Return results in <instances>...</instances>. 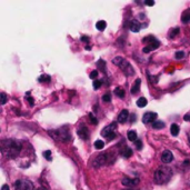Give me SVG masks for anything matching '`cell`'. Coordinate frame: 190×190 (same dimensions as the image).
<instances>
[{"mask_svg":"<svg viewBox=\"0 0 190 190\" xmlns=\"http://www.w3.org/2000/svg\"><path fill=\"white\" fill-rule=\"evenodd\" d=\"M21 148H22L21 142L14 139H6L1 141V151L8 158H17L21 151Z\"/></svg>","mask_w":190,"mask_h":190,"instance_id":"obj_1","label":"cell"},{"mask_svg":"<svg viewBox=\"0 0 190 190\" xmlns=\"http://www.w3.org/2000/svg\"><path fill=\"white\" fill-rule=\"evenodd\" d=\"M173 177V169L169 167H159L155 173V182L157 184H165Z\"/></svg>","mask_w":190,"mask_h":190,"instance_id":"obj_2","label":"cell"},{"mask_svg":"<svg viewBox=\"0 0 190 190\" xmlns=\"http://www.w3.org/2000/svg\"><path fill=\"white\" fill-rule=\"evenodd\" d=\"M49 135L52 138H55L56 140L59 141H69L71 139V136L69 134V128L67 126L57 129L55 131H49Z\"/></svg>","mask_w":190,"mask_h":190,"instance_id":"obj_3","label":"cell"},{"mask_svg":"<svg viewBox=\"0 0 190 190\" xmlns=\"http://www.w3.org/2000/svg\"><path fill=\"white\" fill-rule=\"evenodd\" d=\"M142 41L147 45L146 47L143 48V50H142L145 53L150 52V51L157 49V48L160 46V41H159L158 39H156L153 36H148V37H146V38H143Z\"/></svg>","mask_w":190,"mask_h":190,"instance_id":"obj_4","label":"cell"},{"mask_svg":"<svg viewBox=\"0 0 190 190\" xmlns=\"http://www.w3.org/2000/svg\"><path fill=\"white\" fill-rule=\"evenodd\" d=\"M116 129H117V123L112 122L110 123L109 126L105 127V128L101 130V136L105 137L107 140H112L114 138H116Z\"/></svg>","mask_w":190,"mask_h":190,"instance_id":"obj_5","label":"cell"},{"mask_svg":"<svg viewBox=\"0 0 190 190\" xmlns=\"http://www.w3.org/2000/svg\"><path fill=\"white\" fill-rule=\"evenodd\" d=\"M16 190H35V186L30 180L27 179H19L15 182Z\"/></svg>","mask_w":190,"mask_h":190,"instance_id":"obj_6","label":"cell"},{"mask_svg":"<svg viewBox=\"0 0 190 190\" xmlns=\"http://www.w3.org/2000/svg\"><path fill=\"white\" fill-rule=\"evenodd\" d=\"M119 67L126 76H132V75H135V69H134V67H132L131 64H129L127 60H123V61L120 64Z\"/></svg>","mask_w":190,"mask_h":190,"instance_id":"obj_7","label":"cell"},{"mask_svg":"<svg viewBox=\"0 0 190 190\" xmlns=\"http://www.w3.org/2000/svg\"><path fill=\"white\" fill-rule=\"evenodd\" d=\"M157 116L158 114H156V112H151V111H149V112H146V114L142 116V122L143 123H153L156 121V119H157Z\"/></svg>","mask_w":190,"mask_h":190,"instance_id":"obj_8","label":"cell"},{"mask_svg":"<svg viewBox=\"0 0 190 190\" xmlns=\"http://www.w3.org/2000/svg\"><path fill=\"white\" fill-rule=\"evenodd\" d=\"M107 161H108V156L106 155V153H100L94 161V166L95 167H101L103 165L107 164Z\"/></svg>","mask_w":190,"mask_h":190,"instance_id":"obj_9","label":"cell"},{"mask_svg":"<svg viewBox=\"0 0 190 190\" xmlns=\"http://www.w3.org/2000/svg\"><path fill=\"white\" fill-rule=\"evenodd\" d=\"M173 160V155L170 150H165L162 156H161V161L164 164H170Z\"/></svg>","mask_w":190,"mask_h":190,"instance_id":"obj_10","label":"cell"},{"mask_svg":"<svg viewBox=\"0 0 190 190\" xmlns=\"http://www.w3.org/2000/svg\"><path fill=\"white\" fill-rule=\"evenodd\" d=\"M121 182H122V184L125 186V187H135L136 184H139V179L138 178L130 179V178H128V177H125Z\"/></svg>","mask_w":190,"mask_h":190,"instance_id":"obj_11","label":"cell"},{"mask_svg":"<svg viewBox=\"0 0 190 190\" xmlns=\"http://www.w3.org/2000/svg\"><path fill=\"white\" fill-rule=\"evenodd\" d=\"M128 25H129V29H130V31H132V32H138L141 28V25L138 22L137 19H132V20H130Z\"/></svg>","mask_w":190,"mask_h":190,"instance_id":"obj_12","label":"cell"},{"mask_svg":"<svg viewBox=\"0 0 190 190\" xmlns=\"http://www.w3.org/2000/svg\"><path fill=\"white\" fill-rule=\"evenodd\" d=\"M78 136L81 138L82 140H87L88 138H89V130H88L87 127L82 126L81 128L78 130Z\"/></svg>","mask_w":190,"mask_h":190,"instance_id":"obj_13","label":"cell"},{"mask_svg":"<svg viewBox=\"0 0 190 190\" xmlns=\"http://www.w3.org/2000/svg\"><path fill=\"white\" fill-rule=\"evenodd\" d=\"M129 118V112L127 109H123V110H121V112L119 114V116H118V122L120 123H125L128 120Z\"/></svg>","mask_w":190,"mask_h":190,"instance_id":"obj_14","label":"cell"},{"mask_svg":"<svg viewBox=\"0 0 190 190\" xmlns=\"http://www.w3.org/2000/svg\"><path fill=\"white\" fill-rule=\"evenodd\" d=\"M140 85H141V80L140 79H137L135 81V83L132 85L131 87V94L132 95H137L138 92H139V89H140Z\"/></svg>","mask_w":190,"mask_h":190,"instance_id":"obj_15","label":"cell"},{"mask_svg":"<svg viewBox=\"0 0 190 190\" xmlns=\"http://www.w3.org/2000/svg\"><path fill=\"white\" fill-rule=\"evenodd\" d=\"M170 131H171V135H173V137H177V136L179 135L180 128H179V126L177 125V123H173L171 127H170Z\"/></svg>","mask_w":190,"mask_h":190,"instance_id":"obj_16","label":"cell"},{"mask_svg":"<svg viewBox=\"0 0 190 190\" xmlns=\"http://www.w3.org/2000/svg\"><path fill=\"white\" fill-rule=\"evenodd\" d=\"M121 155H122V157H125V158H130L132 155V149L131 148H129V147H126L123 150H121Z\"/></svg>","mask_w":190,"mask_h":190,"instance_id":"obj_17","label":"cell"},{"mask_svg":"<svg viewBox=\"0 0 190 190\" xmlns=\"http://www.w3.org/2000/svg\"><path fill=\"white\" fill-rule=\"evenodd\" d=\"M137 138H138L137 132H136L135 130H129V131H128V139H129V140L136 142V141L138 140Z\"/></svg>","mask_w":190,"mask_h":190,"instance_id":"obj_18","label":"cell"},{"mask_svg":"<svg viewBox=\"0 0 190 190\" xmlns=\"http://www.w3.org/2000/svg\"><path fill=\"white\" fill-rule=\"evenodd\" d=\"M165 122L164 121H161V120H156L155 122L152 123V128L153 129H162L165 128Z\"/></svg>","mask_w":190,"mask_h":190,"instance_id":"obj_19","label":"cell"},{"mask_svg":"<svg viewBox=\"0 0 190 190\" xmlns=\"http://www.w3.org/2000/svg\"><path fill=\"white\" fill-rule=\"evenodd\" d=\"M106 27H107V24H106L105 20H99L96 24V28L99 30V31H103V30L106 29Z\"/></svg>","mask_w":190,"mask_h":190,"instance_id":"obj_20","label":"cell"},{"mask_svg":"<svg viewBox=\"0 0 190 190\" xmlns=\"http://www.w3.org/2000/svg\"><path fill=\"white\" fill-rule=\"evenodd\" d=\"M50 80H51V78H50V76H48V75H41L38 78V81L40 82V83H48V82H50Z\"/></svg>","mask_w":190,"mask_h":190,"instance_id":"obj_21","label":"cell"},{"mask_svg":"<svg viewBox=\"0 0 190 190\" xmlns=\"http://www.w3.org/2000/svg\"><path fill=\"white\" fill-rule=\"evenodd\" d=\"M114 95L118 96L119 98H123L125 95H126V92H125V89H122V88H120V87H117L116 89H114Z\"/></svg>","mask_w":190,"mask_h":190,"instance_id":"obj_22","label":"cell"},{"mask_svg":"<svg viewBox=\"0 0 190 190\" xmlns=\"http://www.w3.org/2000/svg\"><path fill=\"white\" fill-rule=\"evenodd\" d=\"M147 103H148V101H147V99L146 98H143V97H141V98H139V99L137 100V106L138 107H140V108L146 107Z\"/></svg>","mask_w":190,"mask_h":190,"instance_id":"obj_23","label":"cell"},{"mask_svg":"<svg viewBox=\"0 0 190 190\" xmlns=\"http://www.w3.org/2000/svg\"><path fill=\"white\" fill-rule=\"evenodd\" d=\"M181 21L184 22V24H188V22H190V11L184 12V15H182V17H181Z\"/></svg>","mask_w":190,"mask_h":190,"instance_id":"obj_24","label":"cell"},{"mask_svg":"<svg viewBox=\"0 0 190 190\" xmlns=\"http://www.w3.org/2000/svg\"><path fill=\"white\" fill-rule=\"evenodd\" d=\"M97 66H98V69H100L101 71H106V62L103 61V59H100L97 61Z\"/></svg>","mask_w":190,"mask_h":190,"instance_id":"obj_25","label":"cell"},{"mask_svg":"<svg viewBox=\"0 0 190 190\" xmlns=\"http://www.w3.org/2000/svg\"><path fill=\"white\" fill-rule=\"evenodd\" d=\"M103 147H105V142H103V140H97L96 142H95V148L98 150H101L103 149Z\"/></svg>","mask_w":190,"mask_h":190,"instance_id":"obj_26","label":"cell"},{"mask_svg":"<svg viewBox=\"0 0 190 190\" xmlns=\"http://www.w3.org/2000/svg\"><path fill=\"white\" fill-rule=\"evenodd\" d=\"M123 60H125V59H123L122 57H116V58L112 59V64H116V66H118V67H119L120 64H121V62H122Z\"/></svg>","mask_w":190,"mask_h":190,"instance_id":"obj_27","label":"cell"},{"mask_svg":"<svg viewBox=\"0 0 190 190\" xmlns=\"http://www.w3.org/2000/svg\"><path fill=\"white\" fill-rule=\"evenodd\" d=\"M101 85H103V81H101V80H98V79L94 80V83H92L95 89H99V88L101 87Z\"/></svg>","mask_w":190,"mask_h":190,"instance_id":"obj_28","label":"cell"},{"mask_svg":"<svg viewBox=\"0 0 190 190\" xmlns=\"http://www.w3.org/2000/svg\"><path fill=\"white\" fill-rule=\"evenodd\" d=\"M103 100L105 101V103H110L111 101V95L109 94V92L108 94H105L103 96Z\"/></svg>","mask_w":190,"mask_h":190,"instance_id":"obj_29","label":"cell"},{"mask_svg":"<svg viewBox=\"0 0 190 190\" xmlns=\"http://www.w3.org/2000/svg\"><path fill=\"white\" fill-rule=\"evenodd\" d=\"M44 157L46 159H47V160H51V151H50V150H46V151L44 152Z\"/></svg>","mask_w":190,"mask_h":190,"instance_id":"obj_30","label":"cell"},{"mask_svg":"<svg viewBox=\"0 0 190 190\" xmlns=\"http://www.w3.org/2000/svg\"><path fill=\"white\" fill-rule=\"evenodd\" d=\"M175 57H176V59H182L184 57V51H177Z\"/></svg>","mask_w":190,"mask_h":190,"instance_id":"obj_31","label":"cell"},{"mask_svg":"<svg viewBox=\"0 0 190 190\" xmlns=\"http://www.w3.org/2000/svg\"><path fill=\"white\" fill-rule=\"evenodd\" d=\"M89 119L91 120V122L94 123V125H97V123H98V120H97V118L94 116V114H89Z\"/></svg>","mask_w":190,"mask_h":190,"instance_id":"obj_32","label":"cell"},{"mask_svg":"<svg viewBox=\"0 0 190 190\" xmlns=\"http://www.w3.org/2000/svg\"><path fill=\"white\" fill-rule=\"evenodd\" d=\"M0 97H1V105H5V103H6V101H7L6 94H5V92H1V94H0Z\"/></svg>","mask_w":190,"mask_h":190,"instance_id":"obj_33","label":"cell"},{"mask_svg":"<svg viewBox=\"0 0 190 190\" xmlns=\"http://www.w3.org/2000/svg\"><path fill=\"white\" fill-rule=\"evenodd\" d=\"M177 33H179V28H175V29L171 31V33H170V38H175L176 36H177Z\"/></svg>","mask_w":190,"mask_h":190,"instance_id":"obj_34","label":"cell"},{"mask_svg":"<svg viewBox=\"0 0 190 190\" xmlns=\"http://www.w3.org/2000/svg\"><path fill=\"white\" fill-rule=\"evenodd\" d=\"M135 143H136V148H137L138 150L142 149V141H141V140H137Z\"/></svg>","mask_w":190,"mask_h":190,"instance_id":"obj_35","label":"cell"},{"mask_svg":"<svg viewBox=\"0 0 190 190\" xmlns=\"http://www.w3.org/2000/svg\"><path fill=\"white\" fill-rule=\"evenodd\" d=\"M97 77H98V70H94L92 72L90 73V78H91V79H96Z\"/></svg>","mask_w":190,"mask_h":190,"instance_id":"obj_36","label":"cell"},{"mask_svg":"<svg viewBox=\"0 0 190 190\" xmlns=\"http://www.w3.org/2000/svg\"><path fill=\"white\" fill-rule=\"evenodd\" d=\"M26 100H28L29 101V103H30V106H33V99H32L31 97H29V92H28V97H26Z\"/></svg>","mask_w":190,"mask_h":190,"instance_id":"obj_37","label":"cell"},{"mask_svg":"<svg viewBox=\"0 0 190 190\" xmlns=\"http://www.w3.org/2000/svg\"><path fill=\"white\" fill-rule=\"evenodd\" d=\"M145 3H146L147 6L151 7V6H153V5H155V1H152V0H147V1H145Z\"/></svg>","mask_w":190,"mask_h":190,"instance_id":"obj_38","label":"cell"},{"mask_svg":"<svg viewBox=\"0 0 190 190\" xmlns=\"http://www.w3.org/2000/svg\"><path fill=\"white\" fill-rule=\"evenodd\" d=\"M184 121H189V122H190V114H184Z\"/></svg>","mask_w":190,"mask_h":190,"instance_id":"obj_39","label":"cell"},{"mask_svg":"<svg viewBox=\"0 0 190 190\" xmlns=\"http://www.w3.org/2000/svg\"><path fill=\"white\" fill-rule=\"evenodd\" d=\"M1 190H10V189H9L8 184H3L2 187H1Z\"/></svg>","mask_w":190,"mask_h":190,"instance_id":"obj_40","label":"cell"},{"mask_svg":"<svg viewBox=\"0 0 190 190\" xmlns=\"http://www.w3.org/2000/svg\"><path fill=\"white\" fill-rule=\"evenodd\" d=\"M130 121H131V122L136 121V114H131V118H130Z\"/></svg>","mask_w":190,"mask_h":190,"instance_id":"obj_41","label":"cell"},{"mask_svg":"<svg viewBox=\"0 0 190 190\" xmlns=\"http://www.w3.org/2000/svg\"><path fill=\"white\" fill-rule=\"evenodd\" d=\"M81 41H89L88 37H81Z\"/></svg>","mask_w":190,"mask_h":190,"instance_id":"obj_42","label":"cell"},{"mask_svg":"<svg viewBox=\"0 0 190 190\" xmlns=\"http://www.w3.org/2000/svg\"><path fill=\"white\" fill-rule=\"evenodd\" d=\"M86 49H87V50H90L91 47H90V46H86Z\"/></svg>","mask_w":190,"mask_h":190,"instance_id":"obj_43","label":"cell"}]
</instances>
